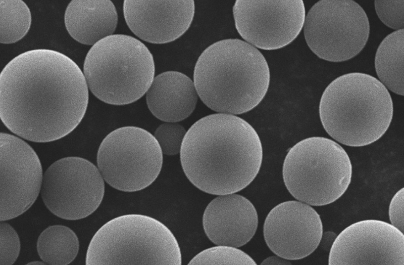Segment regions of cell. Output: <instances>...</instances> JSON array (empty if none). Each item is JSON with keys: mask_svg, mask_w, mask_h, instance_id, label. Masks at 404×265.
<instances>
[{"mask_svg": "<svg viewBox=\"0 0 404 265\" xmlns=\"http://www.w3.org/2000/svg\"><path fill=\"white\" fill-rule=\"evenodd\" d=\"M88 87L77 64L59 52L39 49L11 60L0 75V116L12 132L48 142L72 132L88 102Z\"/></svg>", "mask_w": 404, "mask_h": 265, "instance_id": "obj_1", "label": "cell"}, {"mask_svg": "<svg viewBox=\"0 0 404 265\" xmlns=\"http://www.w3.org/2000/svg\"><path fill=\"white\" fill-rule=\"evenodd\" d=\"M189 181L206 193H235L258 174L263 159L260 137L245 120L234 115L205 116L186 132L180 151Z\"/></svg>", "mask_w": 404, "mask_h": 265, "instance_id": "obj_2", "label": "cell"}, {"mask_svg": "<svg viewBox=\"0 0 404 265\" xmlns=\"http://www.w3.org/2000/svg\"><path fill=\"white\" fill-rule=\"evenodd\" d=\"M266 59L255 47L239 39H226L207 48L196 63L193 82L209 108L232 115L258 105L270 83Z\"/></svg>", "mask_w": 404, "mask_h": 265, "instance_id": "obj_3", "label": "cell"}, {"mask_svg": "<svg viewBox=\"0 0 404 265\" xmlns=\"http://www.w3.org/2000/svg\"><path fill=\"white\" fill-rule=\"evenodd\" d=\"M393 106L387 89L368 74L341 75L326 87L319 104L322 125L333 139L351 147L370 145L388 129Z\"/></svg>", "mask_w": 404, "mask_h": 265, "instance_id": "obj_4", "label": "cell"}, {"mask_svg": "<svg viewBox=\"0 0 404 265\" xmlns=\"http://www.w3.org/2000/svg\"><path fill=\"white\" fill-rule=\"evenodd\" d=\"M154 58L140 40L129 35L113 34L89 50L83 74L92 93L111 105L132 103L143 96L155 77Z\"/></svg>", "mask_w": 404, "mask_h": 265, "instance_id": "obj_5", "label": "cell"}, {"mask_svg": "<svg viewBox=\"0 0 404 265\" xmlns=\"http://www.w3.org/2000/svg\"><path fill=\"white\" fill-rule=\"evenodd\" d=\"M86 264L180 265L179 244L159 220L140 214L116 217L102 226L89 244Z\"/></svg>", "mask_w": 404, "mask_h": 265, "instance_id": "obj_6", "label": "cell"}, {"mask_svg": "<svg viewBox=\"0 0 404 265\" xmlns=\"http://www.w3.org/2000/svg\"><path fill=\"white\" fill-rule=\"evenodd\" d=\"M285 185L299 201L324 206L339 199L351 179L352 165L345 150L321 137L305 139L288 151L282 168Z\"/></svg>", "mask_w": 404, "mask_h": 265, "instance_id": "obj_7", "label": "cell"}, {"mask_svg": "<svg viewBox=\"0 0 404 265\" xmlns=\"http://www.w3.org/2000/svg\"><path fill=\"white\" fill-rule=\"evenodd\" d=\"M163 152L154 136L133 126L120 127L102 142L97 154V168L104 181L124 192L143 190L157 178L163 164Z\"/></svg>", "mask_w": 404, "mask_h": 265, "instance_id": "obj_8", "label": "cell"}, {"mask_svg": "<svg viewBox=\"0 0 404 265\" xmlns=\"http://www.w3.org/2000/svg\"><path fill=\"white\" fill-rule=\"evenodd\" d=\"M306 41L319 58L333 62L359 54L368 40L370 24L364 9L351 0H321L305 17Z\"/></svg>", "mask_w": 404, "mask_h": 265, "instance_id": "obj_9", "label": "cell"}, {"mask_svg": "<svg viewBox=\"0 0 404 265\" xmlns=\"http://www.w3.org/2000/svg\"><path fill=\"white\" fill-rule=\"evenodd\" d=\"M104 180L98 168L79 157H67L53 163L43 175L41 195L54 215L67 220L89 216L100 204Z\"/></svg>", "mask_w": 404, "mask_h": 265, "instance_id": "obj_10", "label": "cell"}, {"mask_svg": "<svg viewBox=\"0 0 404 265\" xmlns=\"http://www.w3.org/2000/svg\"><path fill=\"white\" fill-rule=\"evenodd\" d=\"M233 13L240 36L255 48L265 50L290 43L300 32L306 17L301 0H238Z\"/></svg>", "mask_w": 404, "mask_h": 265, "instance_id": "obj_11", "label": "cell"}, {"mask_svg": "<svg viewBox=\"0 0 404 265\" xmlns=\"http://www.w3.org/2000/svg\"><path fill=\"white\" fill-rule=\"evenodd\" d=\"M0 138V220L6 221L33 204L43 175L37 155L26 142L6 133H1Z\"/></svg>", "mask_w": 404, "mask_h": 265, "instance_id": "obj_12", "label": "cell"}, {"mask_svg": "<svg viewBox=\"0 0 404 265\" xmlns=\"http://www.w3.org/2000/svg\"><path fill=\"white\" fill-rule=\"evenodd\" d=\"M328 258L330 265H403V233L384 221H359L336 237Z\"/></svg>", "mask_w": 404, "mask_h": 265, "instance_id": "obj_13", "label": "cell"}, {"mask_svg": "<svg viewBox=\"0 0 404 265\" xmlns=\"http://www.w3.org/2000/svg\"><path fill=\"white\" fill-rule=\"evenodd\" d=\"M323 235L318 212L301 201L279 204L268 213L264 236L269 248L278 256L289 260L304 258L317 248Z\"/></svg>", "mask_w": 404, "mask_h": 265, "instance_id": "obj_14", "label": "cell"}, {"mask_svg": "<svg viewBox=\"0 0 404 265\" xmlns=\"http://www.w3.org/2000/svg\"><path fill=\"white\" fill-rule=\"evenodd\" d=\"M193 1H132L124 2L123 12L130 29L147 42L162 44L182 36L194 14Z\"/></svg>", "mask_w": 404, "mask_h": 265, "instance_id": "obj_15", "label": "cell"}, {"mask_svg": "<svg viewBox=\"0 0 404 265\" xmlns=\"http://www.w3.org/2000/svg\"><path fill=\"white\" fill-rule=\"evenodd\" d=\"M254 205L236 194L219 195L206 207L203 225L208 238L217 245L239 247L248 242L258 227Z\"/></svg>", "mask_w": 404, "mask_h": 265, "instance_id": "obj_16", "label": "cell"}, {"mask_svg": "<svg viewBox=\"0 0 404 265\" xmlns=\"http://www.w3.org/2000/svg\"><path fill=\"white\" fill-rule=\"evenodd\" d=\"M198 95L193 81L178 71L163 72L155 77L146 93L151 113L159 119L176 122L194 111Z\"/></svg>", "mask_w": 404, "mask_h": 265, "instance_id": "obj_17", "label": "cell"}, {"mask_svg": "<svg viewBox=\"0 0 404 265\" xmlns=\"http://www.w3.org/2000/svg\"><path fill=\"white\" fill-rule=\"evenodd\" d=\"M64 21L68 33L75 40L94 45L113 35L118 15L109 0H73L66 8Z\"/></svg>", "mask_w": 404, "mask_h": 265, "instance_id": "obj_18", "label": "cell"}, {"mask_svg": "<svg viewBox=\"0 0 404 265\" xmlns=\"http://www.w3.org/2000/svg\"><path fill=\"white\" fill-rule=\"evenodd\" d=\"M403 29L387 35L376 53L375 67L380 81L398 95L403 96Z\"/></svg>", "mask_w": 404, "mask_h": 265, "instance_id": "obj_19", "label": "cell"}, {"mask_svg": "<svg viewBox=\"0 0 404 265\" xmlns=\"http://www.w3.org/2000/svg\"><path fill=\"white\" fill-rule=\"evenodd\" d=\"M36 246L39 257L46 264L66 265L76 258L79 243L77 235L70 228L54 225L41 233Z\"/></svg>", "mask_w": 404, "mask_h": 265, "instance_id": "obj_20", "label": "cell"}, {"mask_svg": "<svg viewBox=\"0 0 404 265\" xmlns=\"http://www.w3.org/2000/svg\"><path fill=\"white\" fill-rule=\"evenodd\" d=\"M0 42L15 43L28 32L31 15L27 5L21 0L0 1Z\"/></svg>", "mask_w": 404, "mask_h": 265, "instance_id": "obj_21", "label": "cell"}, {"mask_svg": "<svg viewBox=\"0 0 404 265\" xmlns=\"http://www.w3.org/2000/svg\"><path fill=\"white\" fill-rule=\"evenodd\" d=\"M188 264H256L254 259L240 249L230 246L218 245L196 255Z\"/></svg>", "mask_w": 404, "mask_h": 265, "instance_id": "obj_22", "label": "cell"}, {"mask_svg": "<svg viewBox=\"0 0 404 265\" xmlns=\"http://www.w3.org/2000/svg\"><path fill=\"white\" fill-rule=\"evenodd\" d=\"M186 133V130L182 125L176 122H167L159 126L154 136L163 153L172 156L180 153Z\"/></svg>", "mask_w": 404, "mask_h": 265, "instance_id": "obj_23", "label": "cell"}, {"mask_svg": "<svg viewBox=\"0 0 404 265\" xmlns=\"http://www.w3.org/2000/svg\"><path fill=\"white\" fill-rule=\"evenodd\" d=\"M0 264H13L20 251V241L15 229L5 221L0 223Z\"/></svg>", "mask_w": 404, "mask_h": 265, "instance_id": "obj_24", "label": "cell"}, {"mask_svg": "<svg viewBox=\"0 0 404 265\" xmlns=\"http://www.w3.org/2000/svg\"><path fill=\"white\" fill-rule=\"evenodd\" d=\"M374 5L377 15L383 23L396 30L403 29V0L375 1Z\"/></svg>", "mask_w": 404, "mask_h": 265, "instance_id": "obj_25", "label": "cell"}, {"mask_svg": "<svg viewBox=\"0 0 404 265\" xmlns=\"http://www.w3.org/2000/svg\"><path fill=\"white\" fill-rule=\"evenodd\" d=\"M403 188L392 197L389 206V217L391 224L403 233Z\"/></svg>", "mask_w": 404, "mask_h": 265, "instance_id": "obj_26", "label": "cell"}, {"mask_svg": "<svg viewBox=\"0 0 404 265\" xmlns=\"http://www.w3.org/2000/svg\"><path fill=\"white\" fill-rule=\"evenodd\" d=\"M284 258L276 256H271L269 257L266 259H265L263 262L262 263V264H285V261L283 260Z\"/></svg>", "mask_w": 404, "mask_h": 265, "instance_id": "obj_27", "label": "cell"}, {"mask_svg": "<svg viewBox=\"0 0 404 265\" xmlns=\"http://www.w3.org/2000/svg\"><path fill=\"white\" fill-rule=\"evenodd\" d=\"M46 264L44 261H31L28 263V264H33V265H40V264Z\"/></svg>", "mask_w": 404, "mask_h": 265, "instance_id": "obj_28", "label": "cell"}]
</instances>
